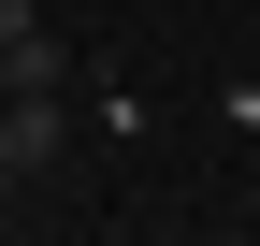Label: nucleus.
I'll list each match as a JSON object with an SVG mask.
<instances>
[{"label":"nucleus","instance_id":"2","mask_svg":"<svg viewBox=\"0 0 260 246\" xmlns=\"http://www.w3.org/2000/svg\"><path fill=\"white\" fill-rule=\"evenodd\" d=\"M0 87H73V44H58V29H15V44H0Z\"/></svg>","mask_w":260,"mask_h":246},{"label":"nucleus","instance_id":"3","mask_svg":"<svg viewBox=\"0 0 260 246\" xmlns=\"http://www.w3.org/2000/svg\"><path fill=\"white\" fill-rule=\"evenodd\" d=\"M15 29H44V0H0V44H15Z\"/></svg>","mask_w":260,"mask_h":246},{"label":"nucleus","instance_id":"4","mask_svg":"<svg viewBox=\"0 0 260 246\" xmlns=\"http://www.w3.org/2000/svg\"><path fill=\"white\" fill-rule=\"evenodd\" d=\"M0 203H15V174H0Z\"/></svg>","mask_w":260,"mask_h":246},{"label":"nucleus","instance_id":"1","mask_svg":"<svg viewBox=\"0 0 260 246\" xmlns=\"http://www.w3.org/2000/svg\"><path fill=\"white\" fill-rule=\"evenodd\" d=\"M58 145H73V116H58V87H0V174H15V189H29V174L58 160Z\"/></svg>","mask_w":260,"mask_h":246}]
</instances>
